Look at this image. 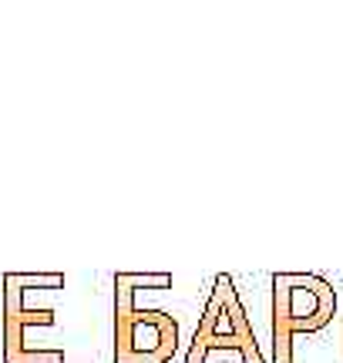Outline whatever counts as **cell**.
<instances>
[{
	"label": "cell",
	"mask_w": 343,
	"mask_h": 363,
	"mask_svg": "<svg viewBox=\"0 0 343 363\" xmlns=\"http://www.w3.org/2000/svg\"><path fill=\"white\" fill-rule=\"evenodd\" d=\"M333 316V293L323 279H283L276 283V353L286 360L296 333L320 330Z\"/></svg>",
	"instance_id": "6da1fadb"
},
{
	"label": "cell",
	"mask_w": 343,
	"mask_h": 363,
	"mask_svg": "<svg viewBox=\"0 0 343 363\" xmlns=\"http://www.w3.org/2000/svg\"><path fill=\"white\" fill-rule=\"evenodd\" d=\"M175 347V323L165 313H132L121 323V360L155 363Z\"/></svg>",
	"instance_id": "7a4b0ae2"
},
{
	"label": "cell",
	"mask_w": 343,
	"mask_h": 363,
	"mask_svg": "<svg viewBox=\"0 0 343 363\" xmlns=\"http://www.w3.org/2000/svg\"><path fill=\"white\" fill-rule=\"evenodd\" d=\"M225 293H229V286H225V289H219V293L212 296L209 310H206V326H202V337H209L212 330H219V333L212 337V340H215L212 347H219L223 333H225V340H229V347H242L239 340H246V320H242V310H239V303L232 306L229 320H223V316H225ZM196 340H198V333H196ZM206 347H209V343H206Z\"/></svg>",
	"instance_id": "3957f363"
}]
</instances>
